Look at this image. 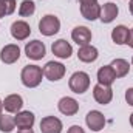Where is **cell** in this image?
Masks as SVG:
<instances>
[{
  "label": "cell",
  "instance_id": "cell-17",
  "mask_svg": "<svg viewBox=\"0 0 133 133\" xmlns=\"http://www.w3.org/2000/svg\"><path fill=\"white\" fill-rule=\"evenodd\" d=\"M71 39H73V42H76L79 46L90 45V42H91V31H90L87 26H76V28L71 31Z\"/></svg>",
  "mask_w": 133,
  "mask_h": 133
},
{
  "label": "cell",
  "instance_id": "cell-30",
  "mask_svg": "<svg viewBox=\"0 0 133 133\" xmlns=\"http://www.w3.org/2000/svg\"><path fill=\"white\" fill-rule=\"evenodd\" d=\"M88 2H98V0H79V5L81 3H88Z\"/></svg>",
  "mask_w": 133,
  "mask_h": 133
},
{
  "label": "cell",
  "instance_id": "cell-32",
  "mask_svg": "<svg viewBox=\"0 0 133 133\" xmlns=\"http://www.w3.org/2000/svg\"><path fill=\"white\" fill-rule=\"evenodd\" d=\"M130 125H132V127H133V113H132V115H130Z\"/></svg>",
  "mask_w": 133,
  "mask_h": 133
},
{
  "label": "cell",
  "instance_id": "cell-4",
  "mask_svg": "<svg viewBox=\"0 0 133 133\" xmlns=\"http://www.w3.org/2000/svg\"><path fill=\"white\" fill-rule=\"evenodd\" d=\"M42 70H43V76H45L48 81H53V82L61 81V79L65 76V71H66L65 65L61 64V62H56V61L46 62Z\"/></svg>",
  "mask_w": 133,
  "mask_h": 133
},
{
  "label": "cell",
  "instance_id": "cell-20",
  "mask_svg": "<svg viewBox=\"0 0 133 133\" xmlns=\"http://www.w3.org/2000/svg\"><path fill=\"white\" fill-rule=\"evenodd\" d=\"M130 37V30L125 25H118L111 30V40L116 45H127Z\"/></svg>",
  "mask_w": 133,
  "mask_h": 133
},
{
  "label": "cell",
  "instance_id": "cell-8",
  "mask_svg": "<svg viewBox=\"0 0 133 133\" xmlns=\"http://www.w3.org/2000/svg\"><path fill=\"white\" fill-rule=\"evenodd\" d=\"M85 122H87V127L91 132H99V130H102L105 127V116L101 113L99 110H91V111L87 113Z\"/></svg>",
  "mask_w": 133,
  "mask_h": 133
},
{
  "label": "cell",
  "instance_id": "cell-18",
  "mask_svg": "<svg viewBox=\"0 0 133 133\" xmlns=\"http://www.w3.org/2000/svg\"><path fill=\"white\" fill-rule=\"evenodd\" d=\"M98 56H99V51H98V48L93 46V45H84V46H81L79 51H77V59H79L81 62H84V64H91V62H95V61L98 59Z\"/></svg>",
  "mask_w": 133,
  "mask_h": 133
},
{
  "label": "cell",
  "instance_id": "cell-25",
  "mask_svg": "<svg viewBox=\"0 0 133 133\" xmlns=\"http://www.w3.org/2000/svg\"><path fill=\"white\" fill-rule=\"evenodd\" d=\"M125 101H127L129 105L133 107V87L132 88H127V91H125Z\"/></svg>",
  "mask_w": 133,
  "mask_h": 133
},
{
  "label": "cell",
  "instance_id": "cell-2",
  "mask_svg": "<svg viewBox=\"0 0 133 133\" xmlns=\"http://www.w3.org/2000/svg\"><path fill=\"white\" fill-rule=\"evenodd\" d=\"M68 87L76 95H84L90 88V76L85 71H76L68 81Z\"/></svg>",
  "mask_w": 133,
  "mask_h": 133
},
{
  "label": "cell",
  "instance_id": "cell-5",
  "mask_svg": "<svg viewBox=\"0 0 133 133\" xmlns=\"http://www.w3.org/2000/svg\"><path fill=\"white\" fill-rule=\"evenodd\" d=\"M25 54L31 61H40V59L45 57L46 48H45L43 42H40V40H31V42H28L25 45Z\"/></svg>",
  "mask_w": 133,
  "mask_h": 133
},
{
  "label": "cell",
  "instance_id": "cell-10",
  "mask_svg": "<svg viewBox=\"0 0 133 133\" xmlns=\"http://www.w3.org/2000/svg\"><path fill=\"white\" fill-rule=\"evenodd\" d=\"M57 108L65 116H74L79 111V102L71 96H64L57 102Z\"/></svg>",
  "mask_w": 133,
  "mask_h": 133
},
{
  "label": "cell",
  "instance_id": "cell-3",
  "mask_svg": "<svg viewBox=\"0 0 133 133\" xmlns=\"http://www.w3.org/2000/svg\"><path fill=\"white\" fill-rule=\"evenodd\" d=\"M39 31L40 34L46 36V37H51L54 34H57L61 31V20L59 17H56L54 14H46L40 19L39 22Z\"/></svg>",
  "mask_w": 133,
  "mask_h": 133
},
{
  "label": "cell",
  "instance_id": "cell-11",
  "mask_svg": "<svg viewBox=\"0 0 133 133\" xmlns=\"http://www.w3.org/2000/svg\"><path fill=\"white\" fill-rule=\"evenodd\" d=\"M51 51H53V54H54L56 57H59V59H68V57H71V54H73V46H71L70 42H66L65 39H59V40L53 42Z\"/></svg>",
  "mask_w": 133,
  "mask_h": 133
},
{
  "label": "cell",
  "instance_id": "cell-27",
  "mask_svg": "<svg viewBox=\"0 0 133 133\" xmlns=\"http://www.w3.org/2000/svg\"><path fill=\"white\" fill-rule=\"evenodd\" d=\"M127 45L133 48V28L130 30V37H129V42H127Z\"/></svg>",
  "mask_w": 133,
  "mask_h": 133
},
{
  "label": "cell",
  "instance_id": "cell-16",
  "mask_svg": "<svg viewBox=\"0 0 133 133\" xmlns=\"http://www.w3.org/2000/svg\"><path fill=\"white\" fill-rule=\"evenodd\" d=\"M22 107H23V99L17 93L8 95L3 101V108L8 113H19V111H22Z\"/></svg>",
  "mask_w": 133,
  "mask_h": 133
},
{
  "label": "cell",
  "instance_id": "cell-26",
  "mask_svg": "<svg viewBox=\"0 0 133 133\" xmlns=\"http://www.w3.org/2000/svg\"><path fill=\"white\" fill-rule=\"evenodd\" d=\"M66 133H85V130H84L81 125H71Z\"/></svg>",
  "mask_w": 133,
  "mask_h": 133
},
{
  "label": "cell",
  "instance_id": "cell-9",
  "mask_svg": "<svg viewBox=\"0 0 133 133\" xmlns=\"http://www.w3.org/2000/svg\"><path fill=\"white\" fill-rule=\"evenodd\" d=\"M64 124L56 116H45L40 121V132L42 133H62Z\"/></svg>",
  "mask_w": 133,
  "mask_h": 133
},
{
  "label": "cell",
  "instance_id": "cell-15",
  "mask_svg": "<svg viewBox=\"0 0 133 133\" xmlns=\"http://www.w3.org/2000/svg\"><path fill=\"white\" fill-rule=\"evenodd\" d=\"M81 14L87 20H96L101 16V5L98 2H88V3H81Z\"/></svg>",
  "mask_w": 133,
  "mask_h": 133
},
{
  "label": "cell",
  "instance_id": "cell-13",
  "mask_svg": "<svg viewBox=\"0 0 133 133\" xmlns=\"http://www.w3.org/2000/svg\"><path fill=\"white\" fill-rule=\"evenodd\" d=\"M14 122H16L17 129H33L34 122H36V116L30 110H22V111L16 113Z\"/></svg>",
  "mask_w": 133,
  "mask_h": 133
},
{
  "label": "cell",
  "instance_id": "cell-19",
  "mask_svg": "<svg viewBox=\"0 0 133 133\" xmlns=\"http://www.w3.org/2000/svg\"><path fill=\"white\" fill-rule=\"evenodd\" d=\"M116 79H118V77H116V74H115L111 65H104L98 70V84L111 87V84H113Z\"/></svg>",
  "mask_w": 133,
  "mask_h": 133
},
{
  "label": "cell",
  "instance_id": "cell-12",
  "mask_svg": "<svg viewBox=\"0 0 133 133\" xmlns=\"http://www.w3.org/2000/svg\"><path fill=\"white\" fill-rule=\"evenodd\" d=\"M31 34V26L25 20H16L11 25V36L16 40H25Z\"/></svg>",
  "mask_w": 133,
  "mask_h": 133
},
{
  "label": "cell",
  "instance_id": "cell-31",
  "mask_svg": "<svg viewBox=\"0 0 133 133\" xmlns=\"http://www.w3.org/2000/svg\"><path fill=\"white\" fill-rule=\"evenodd\" d=\"M2 111H3V101L0 99V115H2Z\"/></svg>",
  "mask_w": 133,
  "mask_h": 133
},
{
  "label": "cell",
  "instance_id": "cell-21",
  "mask_svg": "<svg viewBox=\"0 0 133 133\" xmlns=\"http://www.w3.org/2000/svg\"><path fill=\"white\" fill-rule=\"evenodd\" d=\"M110 65L113 68L116 77H125L129 74V71H130V64L125 59H115Z\"/></svg>",
  "mask_w": 133,
  "mask_h": 133
},
{
  "label": "cell",
  "instance_id": "cell-22",
  "mask_svg": "<svg viewBox=\"0 0 133 133\" xmlns=\"http://www.w3.org/2000/svg\"><path fill=\"white\" fill-rule=\"evenodd\" d=\"M16 127V122H14V118L9 116V115H0V132L3 133H11Z\"/></svg>",
  "mask_w": 133,
  "mask_h": 133
},
{
  "label": "cell",
  "instance_id": "cell-29",
  "mask_svg": "<svg viewBox=\"0 0 133 133\" xmlns=\"http://www.w3.org/2000/svg\"><path fill=\"white\" fill-rule=\"evenodd\" d=\"M129 9H130V14L133 16V0H130V3H129Z\"/></svg>",
  "mask_w": 133,
  "mask_h": 133
},
{
  "label": "cell",
  "instance_id": "cell-6",
  "mask_svg": "<svg viewBox=\"0 0 133 133\" xmlns=\"http://www.w3.org/2000/svg\"><path fill=\"white\" fill-rule=\"evenodd\" d=\"M20 59V48L19 45L16 43H8L2 48L0 51V61L6 65H11V64H16L17 61Z\"/></svg>",
  "mask_w": 133,
  "mask_h": 133
},
{
  "label": "cell",
  "instance_id": "cell-33",
  "mask_svg": "<svg viewBox=\"0 0 133 133\" xmlns=\"http://www.w3.org/2000/svg\"><path fill=\"white\" fill-rule=\"evenodd\" d=\"M132 65H133V57H132Z\"/></svg>",
  "mask_w": 133,
  "mask_h": 133
},
{
  "label": "cell",
  "instance_id": "cell-1",
  "mask_svg": "<svg viewBox=\"0 0 133 133\" xmlns=\"http://www.w3.org/2000/svg\"><path fill=\"white\" fill-rule=\"evenodd\" d=\"M43 77V70L39 65H25L20 73V81L26 88H36L40 85Z\"/></svg>",
  "mask_w": 133,
  "mask_h": 133
},
{
  "label": "cell",
  "instance_id": "cell-23",
  "mask_svg": "<svg viewBox=\"0 0 133 133\" xmlns=\"http://www.w3.org/2000/svg\"><path fill=\"white\" fill-rule=\"evenodd\" d=\"M36 11V3L33 0H23L19 6V16L20 17H30Z\"/></svg>",
  "mask_w": 133,
  "mask_h": 133
},
{
  "label": "cell",
  "instance_id": "cell-24",
  "mask_svg": "<svg viewBox=\"0 0 133 133\" xmlns=\"http://www.w3.org/2000/svg\"><path fill=\"white\" fill-rule=\"evenodd\" d=\"M16 11V0H0V19Z\"/></svg>",
  "mask_w": 133,
  "mask_h": 133
},
{
  "label": "cell",
  "instance_id": "cell-14",
  "mask_svg": "<svg viewBox=\"0 0 133 133\" xmlns=\"http://www.w3.org/2000/svg\"><path fill=\"white\" fill-rule=\"evenodd\" d=\"M118 14H119V8H118V5L116 3H113V2H107L104 6H101V22L102 23H111L116 17H118Z\"/></svg>",
  "mask_w": 133,
  "mask_h": 133
},
{
  "label": "cell",
  "instance_id": "cell-7",
  "mask_svg": "<svg viewBox=\"0 0 133 133\" xmlns=\"http://www.w3.org/2000/svg\"><path fill=\"white\" fill-rule=\"evenodd\" d=\"M93 98L95 101L101 104V105H107L113 99V90L108 85H102V84H96L93 87Z\"/></svg>",
  "mask_w": 133,
  "mask_h": 133
},
{
  "label": "cell",
  "instance_id": "cell-28",
  "mask_svg": "<svg viewBox=\"0 0 133 133\" xmlns=\"http://www.w3.org/2000/svg\"><path fill=\"white\" fill-rule=\"evenodd\" d=\"M17 133H34V132H33V129H19Z\"/></svg>",
  "mask_w": 133,
  "mask_h": 133
}]
</instances>
